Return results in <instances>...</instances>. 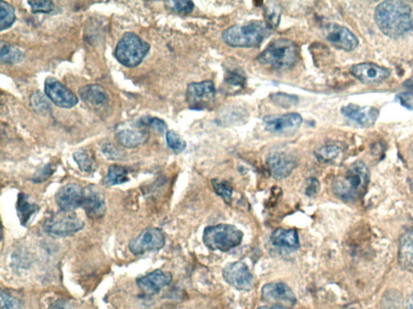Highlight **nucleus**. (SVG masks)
I'll list each match as a JSON object with an SVG mask.
<instances>
[{"mask_svg": "<svg viewBox=\"0 0 413 309\" xmlns=\"http://www.w3.org/2000/svg\"><path fill=\"white\" fill-rule=\"evenodd\" d=\"M271 243L275 247L289 249H298L300 247L299 235L296 229H285L278 228L272 233L270 236Z\"/></svg>", "mask_w": 413, "mask_h": 309, "instance_id": "nucleus-24", "label": "nucleus"}, {"mask_svg": "<svg viewBox=\"0 0 413 309\" xmlns=\"http://www.w3.org/2000/svg\"><path fill=\"white\" fill-rule=\"evenodd\" d=\"M270 174L275 179H285L289 176L297 166V160L294 155L286 151H275L270 153L266 160Z\"/></svg>", "mask_w": 413, "mask_h": 309, "instance_id": "nucleus-14", "label": "nucleus"}, {"mask_svg": "<svg viewBox=\"0 0 413 309\" xmlns=\"http://www.w3.org/2000/svg\"><path fill=\"white\" fill-rule=\"evenodd\" d=\"M15 21V10L7 2L0 3V30L11 28Z\"/></svg>", "mask_w": 413, "mask_h": 309, "instance_id": "nucleus-30", "label": "nucleus"}, {"mask_svg": "<svg viewBox=\"0 0 413 309\" xmlns=\"http://www.w3.org/2000/svg\"><path fill=\"white\" fill-rule=\"evenodd\" d=\"M398 261L403 269L413 273V229L400 237Z\"/></svg>", "mask_w": 413, "mask_h": 309, "instance_id": "nucleus-23", "label": "nucleus"}, {"mask_svg": "<svg viewBox=\"0 0 413 309\" xmlns=\"http://www.w3.org/2000/svg\"><path fill=\"white\" fill-rule=\"evenodd\" d=\"M85 188L70 183L59 188L55 195L57 206L62 212L72 213L82 206L85 200Z\"/></svg>", "mask_w": 413, "mask_h": 309, "instance_id": "nucleus-12", "label": "nucleus"}, {"mask_svg": "<svg viewBox=\"0 0 413 309\" xmlns=\"http://www.w3.org/2000/svg\"><path fill=\"white\" fill-rule=\"evenodd\" d=\"M216 88L211 81L193 82L187 88L186 100L192 110H203L215 100Z\"/></svg>", "mask_w": 413, "mask_h": 309, "instance_id": "nucleus-9", "label": "nucleus"}, {"mask_svg": "<svg viewBox=\"0 0 413 309\" xmlns=\"http://www.w3.org/2000/svg\"><path fill=\"white\" fill-rule=\"evenodd\" d=\"M243 236L242 230L233 225L219 224L205 228L203 242L208 249L227 253L242 243Z\"/></svg>", "mask_w": 413, "mask_h": 309, "instance_id": "nucleus-5", "label": "nucleus"}, {"mask_svg": "<svg viewBox=\"0 0 413 309\" xmlns=\"http://www.w3.org/2000/svg\"><path fill=\"white\" fill-rule=\"evenodd\" d=\"M85 227V222L75 214L62 212L47 219L43 228L44 232L50 236L64 238L80 232Z\"/></svg>", "mask_w": 413, "mask_h": 309, "instance_id": "nucleus-7", "label": "nucleus"}, {"mask_svg": "<svg viewBox=\"0 0 413 309\" xmlns=\"http://www.w3.org/2000/svg\"><path fill=\"white\" fill-rule=\"evenodd\" d=\"M379 30L391 38H400L413 29V9L409 3L391 0L382 2L375 10Z\"/></svg>", "mask_w": 413, "mask_h": 309, "instance_id": "nucleus-1", "label": "nucleus"}, {"mask_svg": "<svg viewBox=\"0 0 413 309\" xmlns=\"http://www.w3.org/2000/svg\"><path fill=\"white\" fill-rule=\"evenodd\" d=\"M271 100L273 101L278 106L285 108H289L296 105L299 102V98L295 96H290L284 93H276L270 96Z\"/></svg>", "mask_w": 413, "mask_h": 309, "instance_id": "nucleus-35", "label": "nucleus"}, {"mask_svg": "<svg viewBox=\"0 0 413 309\" xmlns=\"http://www.w3.org/2000/svg\"><path fill=\"white\" fill-rule=\"evenodd\" d=\"M102 151L109 159L118 160L120 156H122V154L119 153V151L111 144L104 145L102 148Z\"/></svg>", "mask_w": 413, "mask_h": 309, "instance_id": "nucleus-43", "label": "nucleus"}, {"mask_svg": "<svg viewBox=\"0 0 413 309\" xmlns=\"http://www.w3.org/2000/svg\"><path fill=\"white\" fill-rule=\"evenodd\" d=\"M223 278L238 291H250L254 287V276L242 262H234L224 266Z\"/></svg>", "mask_w": 413, "mask_h": 309, "instance_id": "nucleus-10", "label": "nucleus"}, {"mask_svg": "<svg viewBox=\"0 0 413 309\" xmlns=\"http://www.w3.org/2000/svg\"><path fill=\"white\" fill-rule=\"evenodd\" d=\"M165 4L167 8L182 14L191 13L195 8L194 3L191 1H167Z\"/></svg>", "mask_w": 413, "mask_h": 309, "instance_id": "nucleus-36", "label": "nucleus"}, {"mask_svg": "<svg viewBox=\"0 0 413 309\" xmlns=\"http://www.w3.org/2000/svg\"><path fill=\"white\" fill-rule=\"evenodd\" d=\"M73 157H74L76 164L82 172L92 174L96 171L97 167L96 159L92 151L81 149L76 151Z\"/></svg>", "mask_w": 413, "mask_h": 309, "instance_id": "nucleus-26", "label": "nucleus"}, {"mask_svg": "<svg viewBox=\"0 0 413 309\" xmlns=\"http://www.w3.org/2000/svg\"><path fill=\"white\" fill-rule=\"evenodd\" d=\"M299 57V47L291 40L282 38L271 42L258 61L272 69L285 70L294 66Z\"/></svg>", "mask_w": 413, "mask_h": 309, "instance_id": "nucleus-4", "label": "nucleus"}, {"mask_svg": "<svg viewBox=\"0 0 413 309\" xmlns=\"http://www.w3.org/2000/svg\"><path fill=\"white\" fill-rule=\"evenodd\" d=\"M28 3L34 13L49 14L55 9V5L52 1H29Z\"/></svg>", "mask_w": 413, "mask_h": 309, "instance_id": "nucleus-39", "label": "nucleus"}, {"mask_svg": "<svg viewBox=\"0 0 413 309\" xmlns=\"http://www.w3.org/2000/svg\"><path fill=\"white\" fill-rule=\"evenodd\" d=\"M0 59H1V61L4 64L15 65L23 61L24 54L17 47L8 44H3L1 46V52H0Z\"/></svg>", "mask_w": 413, "mask_h": 309, "instance_id": "nucleus-29", "label": "nucleus"}, {"mask_svg": "<svg viewBox=\"0 0 413 309\" xmlns=\"http://www.w3.org/2000/svg\"><path fill=\"white\" fill-rule=\"evenodd\" d=\"M150 50V45L139 36L124 33L115 50V56L120 64L129 68L138 66L143 62Z\"/></svg>", "mask_w": 413, "mask_h": 309, "instance_id": "nucleus-6", "label": "nucleus"}, {"mask_svg": "<svg viewBox=\"0 0 413 309\" xmlns=\"http://www.w3.org/2000/svg\"><path fill=\"white\" fill-rule=\"evenodd\" d=\"M397 98L399 99V101L402 106H404L407 109L413 110V93L412 92H405L401 93L399 96H397Z\"/></svg>", "mask_w": 413, "mask_h": 309, "instance_id": "nucleus-41", "label": "nucleus"}, {"mask_svg": "<svg viewBox=\"0 0 413 309\" xmlns=\"http://www.w3.org/2000/svg\"><path fill=\"white\" fill-rule=\"evenodd\" d=\"M261 294L266 302L282 303L291 306L296 303L295 293L284 282H270L264 285Z\"/></svg>", "mask_w": 413, "mask_h": 309, "instance_id": "nucleus-18", "label": "nucleus"}, {"mask_svg": "<svg viewBox=\"0 0 413 309\" xmlns=\"http://www.w3.org/2000/svg\"><path fill=\"white\" fill-rule=\"evenodd\" d=\"M224 83L226 86L233 88L235 91H240L247 85V76L239 67L230 68L226 71Z\"/></svg>", "mask_w": 413, "mask_h": 309, "instance_id": "nucleus-28", "label": "nucleus"}, {"mask_svg": "<svg viewBox=\"0 0 413 309\" xmlns=\"http://www.w3.org/2000/svg\"><path fill=\"white\" fill-rule=\"evenodd\" d=\"M352 75L364 84H376L382 82L391 75V72L386 68L372 64V63H360L354 65L350 69Z\"/></svg>", "mask_w": 413, "mask_h": 309, "instance_id": "nucleus-17", "label": "nucleus"}, {"mask_svg": "<svg viewBox=\"0 0 413 309\" xmlns=\"http://www.w3.org/2000/svg\"><path fill=\"white\" fill-rule=\"evenodd\" d=\"M166 244L165 234L159 228L148 227L143 230L129 244V248L133 255H143L149 251L159 250Z\"/></svg>", "mask_w": 413, "mask_h": 309, "instance_id": "nucleus-8", "label": "nucleus"}, {"mask_svg": "<svg viewBox=\"0 0 413 309\" xmlns=\"http://www.w3.org/2000/svg\"><path fill=\"white\" fill-rule=\"evenodd\" d=\"M303 123L301 115L289 113L282 115H269L263 119V126L271 133H294Z\"/></svg>", "mask_w": 413, "mask_h": 309, "instance_id": "nucleus-15", "label": "nucleus"}, {"mask_svg": "<svg viewBox=\"0 0 413 309\" xmlns=\"http://www.w3.org/2000/svg\"><path fill=\"white\" fill-rule=\"evenodd\" d=\"M45 93L52 103L61 108H72L78 103L76 94L53 77L46 78Z\"/></svg>", "mask_w": 413, "mask_h": 309, "instance_id": "nucleus-11", "label": "nucleus"}, {"mask_svg": "<svg viewBox=\"0 0 413 309\" xmlns=\"http://www.w3.org/2000/svg\"><path fill=\"white\" fill-rule=\"evenodd\" d=\"M17 209L20 223L26 227L34 214L39 211V207L31 202L28 196L22 193L18 196Z\"/></svg>", "mask_w": 413, "mask_h": 309, "instance_id": "nucleus-25", "label": "nucleus"}, {"mask_svg": "<svg viewBox=\"0 0 413 309\" xmlns=\"http://www.w3.org/2000/svg\"><path fill=\"white\" fill-rule=\"evenodd\" d=\"M404 86L410 89V90H413V77L410 78V80H406L404 82Z\"/></svg>", "mask_w": 413, "mask_h": 309, "instance_id": "nucleus-46", "label": "nucleus"}, {"mask_svg": "<svg viewBox=\"0 0 413 309\" xmlns=\"http://www.w3.org/2000/svg\"><path fill=\"white\" fill-rule=\"evenodd\" d=\"M173 276L171 272L155 270L150 273L137 279V285L140 291L147 296H154L165 287L168 286Z\"/></svg>", "mask_w": 413, "mask_h": 309, "instance_id": "nucleus-16", "label": "nucleus"}, {"mask_svg": "<svg viewBox=\"0 0 413 309\" xmlns=\"http://www.w3.org/2000/svg\"><path fill=\"white\" fill-rule=\"evenodd\" d=\"M212 185L217 195L229 203L232 201L233 188L229 182L224 180H212Z\"/></svg>", "mask_w": 413, "mask_h": 309, "instance_id": "nucleus-33", "label": "nucleus"}, {"mask_svg": "<svg viewBox=\"0 0 413 309\" xmlns=\"http://www.w3.org/2000/svg\"><path fill=\"white\" fill-rule=\"evenodd\" d=\"M369 179L368 167L363 162L357 161L350 165L343 175L333 181V191L342 200H356L367 190Z\"/></svg>", "mask_w": 413, "mask_h": 309, "instance_id": "nucleus-2", "label": "nucleus"}, {"mask_svg": "<svg viewBox=\"0 0 413 309\" xmlns=\"http://www.w3.org/2000/svg\"><path fill=\"white\" fill-rule=\"evenodd\" d=\"M264 13L266 24L270 28L278 27L281 18L280 5L274 2H269L265 6Z\"/></svg>", "mask_w": 413, "mask_h": 309, "instance_id": "nucleus-31", "label": "nucleus"}, {"mask_svg": "<svg viewBox=\"0 0 413 309\" xmlns=\"http://www.w3.org/2000/svg\"><path fill=\"white\" fill-rule=\"evenodd\" d=\"M341 153V149L336 145H326L315 151V156L319 161L328 163L336 160Z\"/></svg>", "mask_w": 413, "mask_h": 309, "instance_id": "nucleus-32", "label": "nucleus"}, {"mask_svg": "<svg viewBox=\"0 0 413 309\" xmlns=\"http://www.w3.org/2000/svg\"><path fill=\"white\" fill-rule=\"evenodd\" d=\"M342 114L345 117L365 128L373 126L379 116V110L368 106L361 107L353 103L343 107Z\"/></svg>", "mask_w": 413, "mask_h": 309, "instance_id": "nucleus-19", "label": "nucleus"}, {"mask_svg": "<svg viewBox=\"0 0 413 309\" xmlns=\"http://www.w3.org/2000/svg\"><path fill=\"white\" fill-rule=\"evenodd\" d=\"M407 309H413V292L410 296L407 301Z\"/></svg>", "mask_w": 413, "mask_h": 309, "instance_id": "nucleus-47", "label": "nucleus"}, {"mask_svg": "<svg viewBox=\"0 0 413 309\" xmlns=\"http://www.w3.org/2000/svg\"><path fill=\"white\" fill-rule=\"evenodd\" d=\"M321 184L316 178H310L307 181L306 188V195L307 196H314L320 191Z\"/></svg>", "mask_w": 413, "mask_h": 309, "instance_id": "nucleus-42", "label": "nucleus"}, {"mask_svg": "<svg viewBox=\"0 0 413 309\" xmlns=\"http://www.w3.org/2000/svg\"><path fill=\"white\" fill-rule=\"evenodd\" d=\"M270 28L266 23L253 21L247 24L233 25L224 31V43L234 48H255L269 36Z\"/></svg>", "mask_w": 413, "mask_h": 309, "instance_id": "nucleus-3", "label": "nucleus"}, {"mask_svg": "<svg viewBox=\"0 0 413 309\" xmlns=\"http://www.w3.org/2000/svg\"><path fill=\"white\" fill-rule=\"evenodd\" d=\"M0 298H1V309H23L22 301L8 292L2 291Z\"/></svg>", "mask_w": 413, "mask_h": 309, "instance_id": "nucleus-37", "label": "nucleus"}, {"mask_svg": "<svg viewBox=\"0 0 413 309\" xmlns=\"http://www.w3.org/2000/svg\"><path fill=\"white\" fill-rule=\"evenodd\" d=\"M48 309H76V308L71 301L61 299L52 303Z\"/></svg>", "mask_w": 413, "mask_h": 309, "instance_id": "nucleus-44", "label": "nucleus"}, {"mask_svg": "<svg viewBox=\"0 0 413 309\" xmlns=\"http://www.w3.org/2000/svg\"><path fill=\"white\" fill-rule=\"evenodd\" d=\"M144 126L139 123L138 128H124L119 129L116 134L117 142L124 148L134 149L144 144L149 140L147 130L143 129Z\"/></svg>", "mask_w": 413, "mask_h": 309, "instance_id": "nucleus-21", "label": "nucleus"}, {"mask_svg": "<svg viewBox=\"0 0 413 309\" xmlns=\"http://www.w3.org/2000/svg\"><path fill=\"white\" fill-rule=\"evenodd\" d=\"M142 123L144 127H150L158 132L160 134H164L166 132L167 130V125L164 121L159 118H149L147 120H142Z\"/></svg>", "mask_w": 413, "mask_h": 309, "instance_id": "nucleus-40", "label": "nucleus"}, {"mask_svg": "<svg viewBox=\"0 0 413 309\" xmlns=\"http://www.w3.org/2000/svg\"><path fill=\"white\" fill-rule=\"evenodd\" d=\"M82 208L89 218L92 220L102 218L107 211L106 202L102 193L95 187L86 188Z\"/></svg>", "mask_w": 413, "mask_h": 309, "instance_id": "nucleus-20", "label": "nucleus"}, {"mask_svg": "<svg viewBox=\"0 0 413 309\" xmlns=\"http://www.w3.org/2000/svg\"><path fill=\"white\" fill-rule=\"evenodd\" d=\"M55 169L56 167L53 164L46 165L35 172L32 181L35 183L45 182L48 180L51 176H53Z\"/></svg>", "mask_w": 413, "mask_h": 309, "instance_id": "nucleus-38", "label": "nucleus"}, {"mask_svg": "<svg viewBox=\"0 0 413 309\" xmlns=\"http://www.w3.org/2000/svg\"><path fill=\"white\" fill-rule=\"evenodd\" d=\"M166 139L167 145L175 153H180L185 150L187 146L185 141L175 130H168Z\"/></svg>", "mask_w": 413, "mask_h": 309, "instance_id": "nucleus-34", "label": "nucleus"}, {"mask_svg": "<svg viewBox=\"0 0 413 309\" xmlns=\"http://www.w3.org/2000/svg\"><path fill=\"white\" fill-rule=\"evenodd\" d=\"M350 309H356V308H350Z\"/></svg>", "mask_w": 413, "mask_h": 309, "instance_id": "nucleus-48", "label": "nucleus"}, {"mask_svg": "<svg viewBox=\"0 0 413 309\" xmlns=\"http://www.w3.org/2000/svg\"><path fill=\"white\" fill-rule=\"evenodd\" d=\"M258 309H291L289 308H287L286 306H280V305H276L274 306H263V307H260Z\"/></svg>", "mask_w": 413, "mask_h": 309, "instance_id": "nucleus-45", "label": "nucleus"}, {"mask_svg": "<svg viewBox=\"0 0 413 309\" xmlns=\"http://www.w3.org/2000/svg\"><path fill=\"white\" fill-rule=\"evenodd\" d=\"M129 170L126 167L113 165L108 167L107 176L104 178V184L108 186L122 185L129 181Z\"/></svg>", "mask_w": 413, "mask_h": 309, "instance_id": "nucleus-27", "label": "nucleus"}, {"mask_svg": "<svg viewBox=\"0 0 413 309\" xmlns=\"http://www.w3.org/2000/svg\"><path fill=\"white\" fill-rule=\"evenodd\" d=\"M82 100L92 107H101L108 104L109 99L104 89L97 84H91L80 90Z\"/></svg>", "mask_w": 413, "mask_h": 309, "instance_id": "nucleus-22", "label": "nucleus"}, {"mask_svg": "<svg viewBox=\"0 0 413 309\" xmlns=\"http://www.w3.org/2000/svg\"><path fill=\"white\" fill-rule=\"evenodd\" d=\"M323 33L329 43L339 50L353 51L359 43L357 36L352 31L337 24H328Z\"/></svg>", "mask_w": 413, "mask_h": 309, "instance_id": "nucleus-13", "label": "nucleus"}]
</instances>
